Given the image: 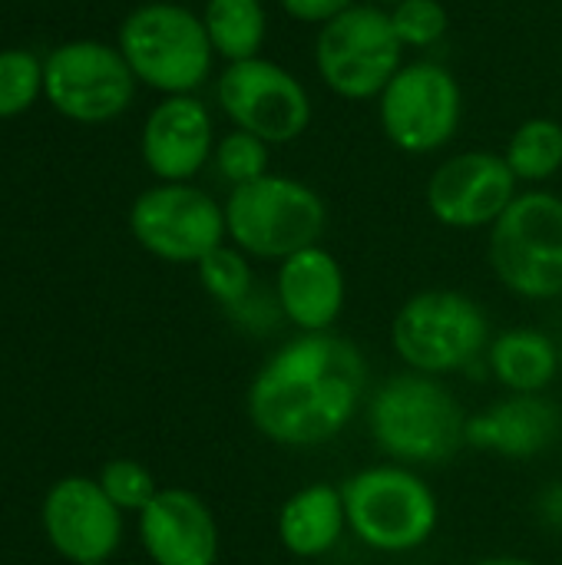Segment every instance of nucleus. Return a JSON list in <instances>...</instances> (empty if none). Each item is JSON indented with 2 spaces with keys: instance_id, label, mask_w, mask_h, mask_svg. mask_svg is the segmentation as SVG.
Returning <instances> with one entry per match:
<instances>
[{
  "instance_id": "nucleus-1",
  "label": "nucleus",
  "mask_w": 562,
  "mask_h": 565,
  "mask_svg": "<svg viewBox=\"0 0 562 565\" xmlns=\"http://www.w3.org/2000/svg\"><path fill=\"white\" fill-rule=\"evenodd\" d=\"M368 401V361L331 331L295 334L255 371L245 391L252 427L278 447L311 450L338 440Z\"/></svg>"
},
{
  "instance_id": "nucleus-2",
  "label": "nucleus",
  "mask_w": 562,
  "mask_h": 565,
  "mask_svg": "<svg viewBox=\"0 0 562 565\" xmlns=\"http://www.w3.org/2000/svg\"><path fill=\"white\" fill-rule=\"evenodd\" d=\"M364 407L374 447L401 467H437L467 447V414L441 377L394 374Z\"/></svg>"
},
{
  "instance_id": "nucleus-3",
  "label": "nucleus",
  "mask_w": 562,
  "mask_h": 565,
  "mask_svg": "<svg viewBox=\"0 0 562 565\" xmlns=\"http://www.w3.org/2000/svg\"><path fill=\"white\" fill-rule=\"evenodd\" d=\"M348 533L384 556H407L427 546L441 523V503L414 467L378 463L341 483Z\"/></svg>"
},
{
  "instance_id": "nucleus-4",
  "label": "nucleus",
  "mask_w": 562,
  "mask_h": 565,
  "mask_svg": "<svg viewBox=\"0 0 562 565\" xmlns=\"http://www.w3.org/2000/svg\"><path fill=\"white\" fill-rule=\"evenodd\" d=\"M116 46L132 76L162 96H195V89L209 83L215 63L202 13L172 0L136 7L123 20Z\"/></svg>"
},
{
  "instance_id": "nucleus-5",
  "label": "nucleus",
  "mask_w": 562,
  "mask_h": 565,
  "mask_svg": "<svg viewBox=\"0 0 562 565\" xmlns=\"http://www.w3.org/2000/svg\"><path fill=\"white\" fill-rule=\"evenodd\" d=\"M222 209L229 242L262 262H285L301 248L321 245L328 225L318 189L282 172L235 185Z\"/></svg>"
},
{
  "instance_id": "nucleus-6",
  "label": "nucleus",
  "mask_w": 562,
  "mask_h": 565,
  "mask_svg": "<svg viewBox=\"0 0 562 565\" xmlns=\"http://www.w3.org/2000/svg\"><path fill=\"white\" fill-rule=\"evenodd\" d=\"M394 354L417 374L447 377L474 367L490 348V318L464 291L427 288L411 295L391 321Z\"/></svg>"
},
{
  "instance_id": "nucleus-7",
  "label": "nucleus",
  "mask_w": 562,
  "mask_h": 565,
  "mask_svg": "<svg viewBox=\"0 0 562 565\" xmlns=\"http://www.w3.org/2000/svg\"><path fill=\"white\" fill-rule=\"evenodd\" d=\"M490 268L523 301L562 298V199L547 189L520 192L490 228Z\"/></svg>"
},
{
  "instance_id": "nucleus-8",
  "label": "nucleus",
  "mask_w": 562,
  "mask_h": 565,
  "mask_svg": "<svg viewBox=\"0 0 562 565\" xmlns=\"http://www.w3.org/2000/svg\"><path fill=\"white\" fill-rule=\"evenodd\" d=\"M401 66L404 43L394 33L391 13L371 0L318 26L315 70L321 83L348 103L378 99Z\"/></svg>"
},
{
  "instance_id": "nucleus-9",
  "label": "nucleus",
  "mask_w": 562,
  "mask_h": 565,
  "mask_svg": "<svg viewBox=\"0 0 562 565\" xmlns=\"http://www.w3.org/2000/svg\"><path fill=\"white\" fill-rule=\"evenodd\" d=\"M374 103L388 142L407 156H431L450 146L464 116L460 83L437 60L404 63Z\"/></svg>"
},
{
  "instance_id": "nucleus-10",
  "label": "nucleus",
  "mask_w": 562,
  "mask_h": 565,
  "mask_svg": "<svg viewBox=\"0 0 562 565\" xmlns=\"http://www.w3.org/2000/svg\"><path fill=\"white\" fill-rule=\"evenodd\" d=\"M215 103L235 129H245L268 146L295 142L315 116L308 86L268 56L225 63L215 76Z\"/></svg>"
},
{
  "instance_id": "nucleus-11",
  "label": "nucleus",
  "mask_w": 562,
  "mask_h": 565,
  "mask_svg": "<svg viewBox=\"0 0 562 565\" xmlns=\"http://www.w3.org/2000/svg\"><path fill=\"white\" fill-rule=\"evenodd\" d=\"M136 76L119 53L103 40H70L43 60V96L73 122H109L136 99Z\"/></svg>"
},
{
  "instance_id": "nucleus-12",
  "label": "nucleus",
  "mask_w": 562,
  "mask_h": 565,
  "mask_svg": "<svg viewBox=\"0 0 562 565\" xmlns=\"http://www.w3.org/2000/svg\"><path fill=\"white\" fill-rule=\"evenodd\" d=\"M129 232L149 255L172 265H199L225 245V209L192 182H159L136 195Z\"/></svg>"
},
{
  "instance_id": "nucleus-13",
  "label": "nucleus",
  "mask_w": 562,
  "mask_h": 565,
  "mask_svg": "<svg viewBox=\"0 0 562 565\" xmlns=\"http://www.w3.org/2000/svg\"><path fill=\"white\" fill-rule=\"evenodd\" d=\"M517 175L510 172L503 152L467 149L444 159L424 189L427 212L444 228H494V222L510 209L517 192Z\"/></svg>"
},
{
  "instance_id": "nucleus-14",
  "label": "nucleus",
  "mask_w": 562,
  "mask_h": 565,
  "mask_svg": "<svg viewBox=\"0 0 562 565\" xmlns=\"http://www.w3.org/2000/svg\"><path fill=\"white\" fill-rule=\"evenodd\" d=\"M43 533L66 563H106L123 543V513L99 480L63 477L43 500Z\"/></svg>"
},
{
  "instance_id": "nucleus-15",
  "label": "nucleus",
  "mask_w": 562,
  "mask_h": 565,
  "mask_svg": "<svg viewBox=\"0 0 562 565\" xmlns=\"http://www.w3.org/2000/svg\"><path fill=\"white\" fill-rule=\"evenodd\" d=\"M212 113L199 96H162L139 132V152L146 169L159 182L195 179L215 152Z\"/></svg>"
},
{
  "instance_id": "nucleus-16",
  "label": "nucleus",
  "mask_w": 562,
  "mask_h": 565,
  "mask_svg": "<svg viewBox=\"0 0 562 565\" xmlns=\"http://www.w3.org/2000/svg\"><path fill=\"white\" fill-rule=\"evenodd\" d=\"M139 543L156 565L219 563V523L202 497L166 487L139 513Z\"/></svg>"
},
{
  "instance_id": "nucleus-17",
  "label": "nucleus",
  "mask_w": 562,
  "mask_h": 565,
  "mask_svg": "<svg viewBox=\"0 0 562 565\" xmlns=\"http://www.w3.org/2000/svg\"><path fill=\"white\" fill-rule=\"evenodd\" d=\"M272 291L282 318L295 324L298 334H318L338 324L348 301V278L325 245H311L278 262Z\"/></svg>"
},
{
  "instance_id": "nucleus-18",
  "label": "nucleus",
  "mask_w": 562,
  "mask_h": 565,
  "mask_svg": "<svg viewBox=\"0 0 562 565\" xmlns=\"http://www.w3.org/2000/svg\"><path fill=\"white\" fill-rule=\"evenodd\" d=\"M562 437L560 407L543 394H510L467 417V447L507 460H533Z\"/></svg>"
},
{
  "instance_id": "nucleus-19",
  "label": "nucleus",
  "mask_w": 562,
  "mask_h": 565,
  "mask_svg": "<svg viewBox=\"0 0 562 565\" xmlns=\"http://www.w3.org/2000/svg\"><path fill=\"white\" fill-rule=\"evenodd\" d=\"M278 543L295 559H321L328 556L348 533V513L341 487L335 483H308L295 490L275 520Z\"/></svg>"
},
{
  "instance_id": "nucleus-20",
  "label": "nucleus",
  "mask_w": 562,
  "mask_h": 565,
  "mask_svg": "<svg viewBox=\"0 0 562 565\" xmlns=\"http://www.w3.org/2000/svg\"><path fill=\"white\" fill-rule=\"evenodd\" d=\"M487 364L510 394H543L560 377V344L537 328H510L490 341Z\"/></svg>"
},
{
  "instance_id": "nucleus-21",
  "label": "nucleus",
  "mask_w": 562,
  "mask_h": 565,
  "mask_svg": "<svg viewBox=\"0 0 562 565\" xmlns=\"http://www.w3.org/2000/svg\"><path fill=\"white\" fill-rule=\"evenodd\" d=\"M202 23L215 56H222L225 63L262 56V46L268 40L265 0H205Z\"/></svg>"
},
{
  "instance_id": "nucleus-22",
  "label": "nucleus",
  "mask_w": 562,
  "mask_h": 565,
  "mask_svg": "<svg viewBox=\"0 0 562 565\" xmlns=\"http://www.w3.org/2000/svg\"><path fill=\"white\" fill-rule=\"evenodd\" d=\"M503 159L517 182H550L562 169V122L550 116H533L523 119L513 136L507 139Z\"/></svg>"
},
{
  "instance_id": "nucleus-23",
  "label": "nucleus",
  "mask_w": 562,
  "mask_h": 565,
  "mask_svg": "<svg viewBox=\"0 0 562 565\" xmlns=\"http://www.w3.org/2000/svg\"><path fill=\"white\" fill-rule=\"evenodd\" d=\"M199 281L205 288V295L229 311H235L242 301L252 298V291L258 288L255 285V271H252V258L235 248L232 242L229 245H219L215 252H209L199 265Z\"/></svg>"
},
{
  "instance_id": "nucleus-24",
  "label": "nucleus",
  "mask_w": 562,
  "mask_h": 565,
  "mask_svg": "<svg viewBox=\"0 0 562 565\" xmlns=\"http://www.w3.org/2000/svg\"><path fill=\"white\" fill-rule=\"evenodd\" d=\"M212 166L235 189L272 172V146L245 129H232L215 142Z\"/></svg>"
},
{
  "instance_id": "nucleus-25",
  "label": "nucleus",
  "mask_w": 562,
  "mask_h": 565,
  "mask_svg": "<svg viewBox=\"0 0 562 565\" xmlns=\"http://www.w3.org/2000/svg\"><path fill=\"white\" fill-rule=\"evenodd\" d=\"M43 93V63L30 50H0V119L26 113Z\"/></svg>"
},
{
  "instance_id": "nucleus-26",
  "label": "nucleus",
  "mask_w": 562,
  "mask_h": 565,
  "mask_svg": "<svg viewBox=\"0 0 562 565\" xmlns=\"http://www.w3.org/2000/svg\"><path fill=\"white\" fill-rule=\"evenodd\" d=\"M388 13L404 50H431L450 30V13L441 0H401Z\"/></svg>"
},
{
  "instance_id": "nucleus-27",
  "label": "nucleus",
  "mask_w": 562,
  "mask_h": 565,
  "mask_svg": "<svg viewBox=\"0 0 562 565\" xmlns=\"http://www.w3.org/2000/svg\"><path fill=\"white\" fill-rule=\"evenodd\" d=\"M99 487H103V493L116 503L119 513H136V516H139V513L156 500V493H159L156 477H152L139 460H126V457L109 460V463L99 470Z\"/></svg>"
},
{
  "instance_id": "nucleus-28",
  "label": "nucleus",
  "mask_w": 562,
  "mask_h": 565,
  "mask_svg": "<svg viewBox=\"0 0 562 565\" xmlns=\"http://www.w3.org/2000/svg\"><path fill=\"white\" fill-rule=\"evenodd\" d=\"M354 3L361 0H278L285 17H291L295 23H315V26H325L328 20L341 17Z\"/></svg>"
},
{
  "instance_id": "nucleus-29",
  "label": "nucleus",
  "mask_w": 562,
  "mask_h": 565,
  "mask_svg": "<svg viewBox=\"0 0 562 565\" xmlns=\"http://www.w3.org/2000/svg\"><path fill=\"white\" fill-rule=\"evenodd\" d=\"M537 510H540V520H543L550 530L562 533V480L550 483V487L540 493V500H537Z\"/></svg>"
},
{
  "instance_id": "nucleus-30",
  "label": "nucleus",
  "mask_w": 562,
  "mask_h": 565,
  "mask_svg": "<svg viewBox=\"0 0 562 565\" xmlns=\"http://www.w3.org/2000/svg\"><path fill=\"white\" fill-rule=\"evenodd\" d=\"M474 565H540L537 559H527V556H487Z\"/></svg>"
},
{
  "instance_id": "nucleus-31",
  "label": "nucleus",
  "mask_w": 562,
  "mask_h": 565,
  "mask_svg": "<svg viewBox=\"0 0 562 565\" xmlns=\"http://www.w3.org/2000/svg\"><path fill=\"white\" fill-rule=\"evenodd\" d=\"M371 3H378V7H394V3H401V0H371Z\"/></svg>"
},
{
  "instance_id": "nucleus-32",
  "label": "nucleus",
  "mask_w": 562,
  "mask_h": 565,
  "mask_svg": "<svg viewBox=\"0 0 562 565\" xmlns=\"http://www.w3.org/2000/svg\"><path fill=\"white\" fill-rule=\"evenodd\" d=\"M560 374H562V344H560Z\"/></svg>"
},
{
  "instance_id": "nucleus-33",
  "label": "nucleus",
  "mask_w": 562,
  "mask_h": 565,
  "mask_svg": "<svg viewBox=\"0 0 562 565\" xmlns=\"http://www.w3.org/2000/svg\"><path fill=\"white\" fill-rule=\"evenodd\" d=\"M93 565H106V563H93Z\"/></svg>"
}]
</instances>
